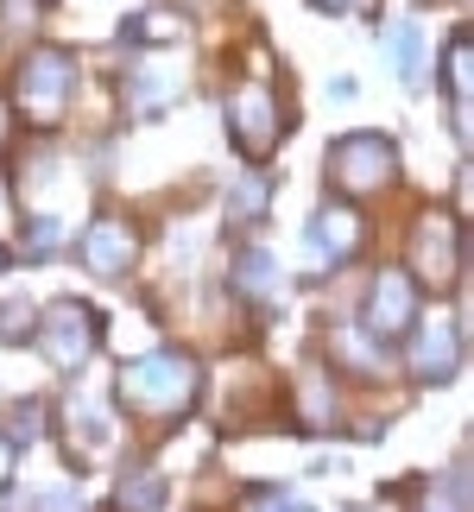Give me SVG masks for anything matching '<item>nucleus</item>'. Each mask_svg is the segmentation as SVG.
Returning <instances> with one entry per match:
<instances>
[{
  "instance_id": "obj_1",
  "label": "nucleus",
  "mask_w": 474,
  "mask_h": 512,
  "mask_svg": "<svg viewBox=\"0 0 474 512\" xmlns=\"http://www.w3.org/2000/svg\"><path fill=\"white\" fill-rule=\"evenodd\" d=\"M114 392H121V405L133 418H184L196 405V392H203V367H196L190 354H177V348H158V354L127 361Z\"/></svg>"
},
{
  "instance_id": "obj_2",
  "label": "nucleus",
  "mask_w": 474,
  "mask_h": 512,
  "mask_svg": "<svg viewBox=\"0 0 474 512\" xmlns=\"http://www.w3.org/2000/svg\"><path fill=\"white\" fill-rule=\"evenodd\" d=\"M70 83H76V57L57 51V45H38V51L19 57L13 108L26 114L32 127H57V121H64V102H70Z\"/></svg>"
},
{
  "instance_id": "obj_3",
  "label": "nucleus",
  "mask_w": 474,
  "mask_h": 512,
  "mask_svg": "<svg viewBox=\"0 0 474 512\" xmlns=\"http://www.w3.org/2000/svg\"><path fill=\"white\" fill-rule=\"evenodd\" d=\"M399 177V146L386 133H342L329 146V184L342 196H373Z\"/></svg>"
},
{
  "instance_id": "obj_4",
  "label": "nucleus",
  "mask_w": 474,
  "mask_h": 512,
  "mask_svg": "<svg viewBox=\"0 0 474 512\" xmlns=\"http://www.w3.org/2000/svg\"><path fill=\"white\" fill-rule=\"evenodd\" d=\"M285 108H279V95H272L266 83H241L228 95V140L247 152L253 165H266L272 152H279V140H285Z\"/></svg>"
},
{
  "instance_id": "obj_5",
  "label": "nucleus",
  "mask_w": 474,
  "mask_h": 512,
  "mask_svg": "<svg viewBox=\"0 0 474 512\" xmlns=\"http://www.w3.org/2000/svg\"><path fill=\"white\" fill-rule=\"evenodd\" d=\"M95 310L89 304H76V298H57L45 317H38V348H45V361L57 367V373H76L95 354Z\"/></svg>"
},
{
  "instance_id": "obj_6",
  "label": "nucleus",
  "mask_w": 474,
  "mask_h": 512,
  "mask_svg": "<svg viewBox=\"0 0 474 512\" xmlns=\"http://www.w3.org/2000/svg\"><path fill=\"white\" fill-rule=\"evenodd\" d=\"M462 260H468V247H462V228L449 222L443 209L418 215V228H411V272H418L424 285L449 291V285L462 279Z\"/></svg>"
},
{
  "instance_id": "obj_7",
  "label": "nucleus",
  "mask_w": 474,
  "mask_h": 512,
  "mask_svg": "<svg viewBox=\"0 0 474 512\" xmlns=\"http://www.w3.org/2000/svg\"><path fill=\"white\" fill-rule=\"evenodd\" d=\"M411 323H418V285H411L405 266H386L380 279L367 285V304H361V329L380 342H399L411 336Z\"/></svg>"
},
{
  "instance_id": "obj_8",
  "label": "nucleus",
  "mask_w": 474,
  "mask_h": 512,
  "mask_svg": "<svg viewBox=\"0 0 474 512\" xmlns=\"http://www.w3.org/2000/svg\"><path fill=\"white\" fill-rule=\"evenodd\" d=\"M133 260H140V228L127 215H95L83 228V266L95 279H121V272H133Z\"/></svg>"
},
{
  "instance_id": "obj_9",
  "label": "nucleus",
  "mask_w": 474,
  "mask_h": 512,
  "mask_svg": "<svg viewBox=\"0 0 474 512\" xmlns=\"http://www.w3.org/2000/svg\"><path fill=\"white\" fill-rule=\"evenodd\" d=\"M456 367H462V329L456 323H424L418 336H411V373H418L424 386H443V380H456Z\"/></svg>"
},
{
  "instance_id": "obj_10",
  "label": "nucleus",
  "mask_w": 474,
  "mask_h": 512,
  "mask_svg": "<svg viewBox=\"0 0 474 512\" xmlns=\"http://www.w3.org/2000/svg\"><path fill=\"white\" fill-rule=\"evenodd\" d=\"M304 241L316 260H335L342 266L354 247H361V215H354V203H323L310 215V228H304Z\"/></svg>"
},
{
  "instance_id": "obj_11",
  "label": "nucleus",
  "mask_w": 474,
  "mask_h": 512,
  "mask_svg": "<svg viewBox=\"0 0 474 512\" xmlns=\"http://www.w3.org/2000/svg\"><path fill=\"white\" fill-rule=\"evenodd\" d=\"M468 76H474V45H468V32H456L443 51V83H449V102H456V133H468Z\"/></svg>"
},
{
  "instance_id": "obj_12",
  "label": "nucleus",
  "mask_w": 474,
  "mask_h": 512,
  "mask_svg": "<svg viewBox=\"0 0 474 512\" xmlns=\"http://www.w3.org/2000/svg\"><path fill=\"white\" fill-rule=\"evenodd\" d=\"M114 512H165V475L158 468H127L114 487Z\"/></svg>"
},
{
  "instance_id": "obj_13",
  "label": "nucleus",
  "mask_w": 474,
  "mask_h": 512,
  "mask_svg": "<svg viewBox=\"0 0 474 512\" xmlns=\"http://www.w3.org/2000/svg\"><path fill=\"white\" fill-rule=\"evenodd\" d=\"M177 89H184V76H177V70H133V76H127L133 114H158L165 102H177Z\"/></svg>"
},
{
  "instance_id": "obj_14",
  "label": "nucleus",
  "mask_w": 474,
  "mask_h": 512,
  "mask_svg": "<svg viewBox=\"0 0 474 512\" xmlns=\"http://www.w3.org/2000/svg\"><path fill=\"white\" fill-rule=\"evenodd\" d=\"M234 291H241V298H272V291H279V266H272L266 247L234 253Z\"/></svg>"
},
{
  "instance_id": "obj_15",
  "label": "nucleus",
  "mask_w": 474,
  "mask_h": 512,
  "mask_svg": "<svg viewBox=\"0 0 474 512\" xmlns=\"http://www.w3.org/2000/svg\"><path fill=\"white\" fill-rule=\"evenodd\" d=\"M298 411H304V430H329L335 424V386L323 373H304L298 380Z\"/></svg>"
},
{
  "instance_id": "obj_16",
  "label": "nucleus",
  "mask_w": 474,
  "mask_h": 512,
  "mask_svg": "<svg viewBox=\"0 0 474 512\" xmlns=\"http://www.w3.org/2000/svg\"><path fill=\"white\" fill-rule=\"evenodd\" d=\"M335 354H342L348 367H361V373H380L386 367V342L367 336V329H342V336H335Z\"/></svg>"
},
{
  "instance_id": "obj_17",
  "label": "nucleus",
  "mask_w": 474,
  "mask_h": 512,
  "mask_svg": "<svg viewBox=\"0 0 474 512\" xmlns=\"http://www.w3.org/2000/svg\"><path fill=\"white\" fill-rule=\"evenodd\" d=\"M266 203H272V184H266L260 171H247L241 184L228 190V215H234V222H260V215H266Z\"/></svg>"
},
{
  "instance_id": "obj_18",
  "label": "nucleus",
  "mask_w": 474,
  "mask_h": 512,
  "mask_svg": "<svg viewBox=\"0 0 474 512\" xmlns=\"http://www.w3.org/2000/svg\"><path fill=\"white\" fill-rule=\"evenodd\" d=\"M127 45H171V38H184V26H177L171 13H140V19H127Z\"/></svg>"
},
{
  "instance_id": "obj_19",
  "label": "nucleus",
  "mask_w": 474,
  "mask_h": 512,
  "mask_svg": "<svg viewBox=\"0 0 474 512\" xmlns=\"http://www.w3.org/2000/svg\"><path fill=\"white\" fill-rule=\"evenodd\" d=\"M386 45H392V64H399V76L411 83V76H418V57H424V45H418V26H411V19H399V26L386 32Z\"/></svg>"
},
{
  "instance_id": "obj_20",
  "label": "nucleus",
  "mask_w": 474,
  "mask_h": 512,
  "mask_svg": "<svg viewBox=\"0 0 474 512\" xmlns=\"http://www.w3.org/2000/svg\"><path fill=\"white\" fill-rule=\"evenodd\" d=\"M38 26V0H0V38H19Z\"/></svg>"
},
{
  "instance_id": "obj_21",
  "label": "nucleus",
  "mask_w": 474,
  "mask_h": 512,
  "mask_svg": "<svg viewBox=\"0 0 474 512\" xmlns=\"http://www.w3.org/2000/svg\"><path fill=\"white\" fill-rule=\"evenodd\" d=\"M32 323H38V317H32V304H19V298H13V304H0V342L32 336Z\"/></svg>"
},
{
  "instance_id": "obj_22",
  "label": "nucleus",
  "mask_w": 474,
  "mask_h": 512,
  "mask_svg": "<svg viewBox=\"0 0 474 512\" xmlns=\"http://www.w3.org/2000/svg\"><path fill=\"white\" fill-rule=\"evenodd\" d=\"M51 247H57V222H51V215H38V222H26V253H32V260H45Z\"/></svg>"
},
{
  "instance_id": "obj_23",
  "label": "nucleus",
  "mask_w": 474,
  "mask_h": 512,
  "mask_svg": "<svg viewBox=\"0 0 474 512\" xmlns=\"http://www.w3.org/2000/svg\"><path fill=\"white\" fill-rule=\"evenodd\" d=\"M32 512H83V494H70V487H51V494H38Z\"/></svg>"
},
{
  "instance_id": "obj_24",
  "label": "nucleus",
  "mask_w": 474,
  "mask_h": 512,
  "mask_svg": "<svg viewBox=\"0 0 474 512\" xmlns=\"http://www.w3.org/2000/svg\"><path fill=\"white\" fill-rule=\"evenodd\" d=\"M13 462H19V443H13V437H0V487L13 481Z\"/></svg>"
},
{
  "instance_id": "obj_25",
  "label": "nucleus",
  "mask_w": 474,
  "mask_h": 512,
  "mask_svg": "<svg viewBox=\"0 0 474 512\" xmlns=\"http://www.w3.org/2000/svg\"><path fill=\"white\" fill-rule=\"evenodd\" d=\"M310 7H323V13H354V7H367V0H310Z\"/></svg>"
},
{
  "instance_id": "obj_26",
  "label": "nucleus",
  "mask_w": 474,
  "mask_h": 512,
  "mask_svg": "<svg viewBox=\"0 0 474 512\" xmlns=\"http://www.w3.org/2000/svg\"><path fill=\"white\" fill-rule=\"evenodd\" d=\"M7 140H13V121H7V102H0V152H7Z\"/></svg>"
},
{
  "instance_id": "obj_27",
  "label": "nucleus",
  "mask_w": 474,
  "mask_h": 512,
  "mask_svg": "<svg viewBox=\"0 0 474 512\" xmlns=\"http://www.w3.org/2000/svg\"><path fill=\"white\" fill-rule=\"evenodd\" d=\"M0 266H7V253H0Z\"/></svg>"
}]
</instances>
